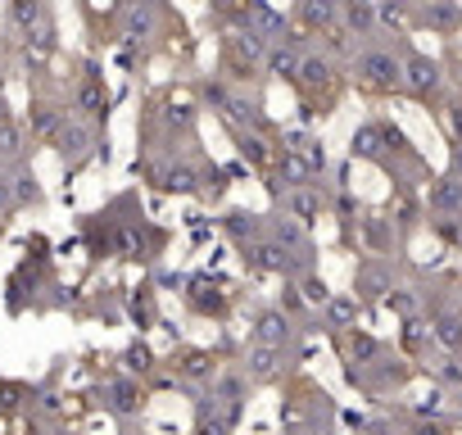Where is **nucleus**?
<instances>
[{
    "mask_svg": "<svg viewBox=\"0 0 462 435\" xmlns=\"http://www.w3.org/2000/svg\"><path fill=\"white\" fill-rule=\"evenodd\" d=\"M222 359H227L222 349H209V345H181V349H173L168 359H164V372L177 377V385H186L190 394H196V390H204V385L218 381V372L227 368Z\"/></svg>",
    "mask_w": 462,
    "mask_h": 435,
    "instance_id": "nucleus-1",
    "label": "nucleus"
},
{
    "mask_svg": "<svg viewBox=\"0 0 462 435\" xmlns=\"http://www.w3.org/2000/svg\"><path fill=\"white\" fill-rule=\"evenodd\" d=\"M181 299L196 318H209V322H227L231 308H236V295H231L222 282H213V276H186Z\"/></svg>",
    "mask_w": 462,
    "mask_h": 435,
    "instance_id": "nucleus-2",
    "label": "nucleus"
},
{
    "mask_svg": "<svg viewBox=\"0 0 462 435\" xmlns=\"http://www.w3.org/2000/svg\"><path fill=\"white\" fill-rule=\"evenodd\" d=\"M119 422H132V417H141L145 413V404H150V381H141V377H132V372H113L109 381H104V400H100Z\"/></svg>",
    "mask_w": 462,
    "mask_h": 435,
    "instance_id": "nucleus-3",
    "label": "nucleus"
},
{
    "mask_svg": "<svg viewBox=\"0 0 462 435\" xmlns=\"http://www.w3.org/2000/svg\"><path fill=\"white\" fill-rule=\"evenodd\" d=\"M250 340H263V345H281V349H290V345L299 340V322L290 318L281 304H263L254 318H250Z\"/></svg>",
    "mask_w": 462,
    "mask_h": 435,
    "instance_id": "nucleus-4",
    "label": "nucleus"
},
{
    "mask_svg": "<svg viewBox=\"0 0 462 435\" xmlns=\"http://www.w3.org/2000/svg\"><path fill=\"white\" fill-rule=\"evenodd\" d=\"M241 372L254 381V385H267L286 372V349L281 345H263V340H250L241 349Z\"/></svg>",
    "mask_w": 462,
    "mask_h": 435,
    "instance_id": "nucleus-5",
    "label": "nucleus"
},
{
    "mask_svg": "<svg viewBox=\"0 0 462 435\" xmlns=\"http://www.w3.org/2000/svg\"><path fill=\"white\" fill-rule=\"evenodd\" d=\"M390 291H395L390 268H385L381 259H363L358 272H354V295L363 304H385V295H390Z\"/></svg>",
    "mask_w": 462,
    "mask_h": 435,
    "instance_id": "nucleus-6",
    "label": "nucleus"
},
{
    "mask_svg": "<svg viewBox=\"0 0 462 435\" xmlns=\"http://www.w3.org/2000/svg\"><path fill=\"white\" fill-rule=\"evenodd\" d=\"M358 77L372 87V91H395L404 82V68L395 64V55H381V50H367L358 59Z\"/></svg>",
    "mask_w": 462,
    "mask_h": 435,
    "instance_id": "nucleus-7",
    "label": "nucleus"
},
{
    "mask_svg": "<svg viewBox=\"0 0 462 435\" xmlns=\"http://www.w3.org/2000/svg\"><path fill=\"white\" fill-rule=\"evenodd\" d=\"M363 299L358 295H331L327 304H322V331H331V336H340V331H350V327H358V318H363Z\"/></svg>",
    "mask_w": 462,
    "mask_h": 435,
    "instance_id": "nucleus-8",
    "label": "nucleus"
},
{
    "mask_svg": "<svg viewBox=\"0 0 462 435\" xmlns=\"http://www.w3.org/2000/svg\"><path fill=\"white\" fill-rule=\"evenodd\" d=\"M267 236H273V241H281L286 250H295V254H304L308 263H313V241H308V231H304V222H299V218H290V214L267 218Z\"/></svg>",
    "mask_w": 462,
    "mask_h": 435,
    "instance_id": "nucleus-9",
    "label": "nucleus"
},
{
    "mask_svg": "<svg viewBox=\"0 0 462 435\" xmlns=\"http://www.w3.org/2000/svg\"><path fill=\"white\" fill-rule=\"evenodd\" d=\"M335 340H340V349H344V363H376L381 353H385V345H381L372 331H363V327L340 331Z\"/></svg>",
    "mask_w": 462,
    "mask_h": 435,
    "instance_id": "nucleus-10",
    "label": "nucleus"
},
{
    "mask_svg": "<svg viewBox=\"0 0 462 435\" xmlns=\"http://www.w3.org/2000/svg\"><path fill=\"white\" fill-rule=\"evenodd\" d=\"M218 222H222V231H227V241H236V245L267 236V218H258L254 209H231V214H222Z\"/></svg>",
    "mask_w": 462,
    "mask_h": 435,
    "instance_id": "nucleus-11",
    "label": "nucleus"
},
{
    "mask_svg": "<svg viewBox=\"0 0 462 435\" xmlns=\"http://www.w3.org/2000/svg\"><path fill=\"white\" fill-rule=\"evenodd\" d=\"M119 363H123V372H132V377H141V381H150L154 372L164 368V359H159V353H154L141 336H136V340H127V349L119 353Z\"/></svg>",
    "mask_w": 462,
    "mask_h": 435,
    "instance_id": "nucleus-12",
    "label": "nucleus"
},
{
    "mask_svg": "<svg viewBox=\"0 0 462 435\" xmlns=\"http://www.w3.org/2000/svg\"><path fill=\"white\" fill-rule=\"evenodd\" d=\"M431 336L444 353H462V313L453 308H435V318H431Z\"/></svg>",
    "mask_w": 462,
    "mask_h": 435,
    "instance_id": "nucleus-13",
    "label": "nucleus"
},
{
    "mask_svg": "<svg viewBox=\"0 0 462 435\" xmlns=\"http://www.w3.org/2000/svg\"><path fill=\"white\" fill-rule=\"evenodd\" d=\"M281 209H286L290 218H299V222H313V218L322 214V190H313V186H295V190H286Z\"/></svg>",
    "mask_w": 462,
    "mask_h": 435,
    "instance_id": "nucleus-14",
    "label": "nucleus"
},
{
    "mask_svg": "<svg viewBox=\"0 0 462 435\" xmlns=\"http://www.w3.org/2000/svg\"><path fill=\"white\" fill-rule=\"evenodd\" d=\"M427 205L435 214H462V177H440L427 190Z\"/></svg>",
    "mask_w": 462,
    "mask_h": 435,
    "instance_id": "nucleus-15",
    "label": "nucleus"
},
{
    "mask_svg": "<svg viewBox=\"0 0 462 435\" xmlns=\"http://www.w3.org/2000/svg\"><path fill=\"white\" fill-rule=\"evenodd\" d=\"M154 182H159L164 190H173V195H204L200 173L190 168V164H168V168H164L159 177H154Z\"/></svg>",
    "mask_w": 462,
    "mask_h": 435,
    "instance_id": "nucleus-16",
    "label": "nucleus"
},
{
    "mask_svg": "<svg viewBox=\"0 0 462 435\" xmlns=\"http://www.w3.org/2000/svg\"><path fill=\"white\" fill-rule=\"evenodd\" d=\"M399 345H404V353L408 359H421L431 345H435V336H431V322H421L417 313L412 318H404V327H399Z\"/></svg>",
    "mask_w": 462,
    "mask_h": 435,
    "instance_id": "nucleus-17",
    "label": "nucleus"
},
{
    "mask_svg": "<svg viewBox=\"0 0 462 435\" xmlns=\"http://www.w3.org/2000/svg\"><path fill=\"white\" fill-rule=\"evenodd\" d=\"M127 318L141 327V331H150V327H159L164 318H159V304H154V291L150 286H141L136 295H127Z\"/></svg>",
    "mask_w": 462,
    "mask_h": 435,
    "instance_id": "nucleus-18",
    "label": "nucleus"
},
{
    "mask_svg": "<svg viewBox=\"0 0 462 435\" xmlns=\"http://www.w3.org/2000/svg\"><path fill=\"white\" fill-rule=\"evenodd\" d=\"M87 141H91V132H87L82 123H64L59 136H55V145H59L64 159H82V154H87Z\"/></svg>",
    "mask_w": 462,
    "mask_h": 435,
    "instance_id": "nucleus-19",
    "label": "nucleus"
},
{
    "mask_svg": "<svg viewBox=\"0 0 462 435\" xmlns=\"http://www.w3.org/2000/svg\"><path fill=\"white\" fill-rule=\"evenodd\" d=\"M431 377L444 390H462V353H440V359H431Z\"/></svg>",
    "mask_w": 462,
    "mask_h": 435,
    "instance_id": "nucleus-20",
    "label": "nucleus"
},
{
    "mask_svg": "<svg viewBox=\"0 0 462 435\" xmlns=\"http://www.w3.org/2000/svg\"><path fill=\"white\" fill-rule=\"evenodd\" d=\"M77 113L82 118H104V91L96 77H87L82 87H77Z\"/></svg>",
    "mask_w": 462,
    "mask_h": 435,
    "instance_id": "nucleus-21",
    "label": "nucleus"
},
{
    "mask_svg": "<svg viewBox=\"0 0 462 435\" xmlns=\"http://www.w3.org/2000/svg\"><path fill=\"white\" fill-rule=\"evenodd\" d=\"M277 304L290 313V318L304 327V318H308V313H313V304H308L304 299V291H299V282H281V295H277Z\"/></svg>",
    "mask_w": 462,
    "mask_h": 435,
    "instance_id": "nucleus-22",
    "label": "nucleus"
},
{
    "mask_svg": "<svg viewBox=\"0 0 462 435\" xmlns=\"http://www.w3.org/2000/svg\"><path fill=\"white\" fill-rule=\"evenodd\" d=\"M14 205H19V209L46 205V190H42V182H36L32 173H19V177H14Z\"/></svg>",
    "mask_w": 462,
    "mask_h": 435,
    "instance_id": "nucleus-23",
    "label": "nucleus"
},
{
    "mask_svg": "<svg viewBox=\"0 0 462 435\" xmlns=\"http://www.w3.org/2000/svg\"><path fill=\"white\" fill-rule=\"evenodd\" d=\"M435 82H440V68H435L431 59H412V64H408V87H412V91L427 96Z\"/></svg>",
    "mask_w": 462,
    "mask_h": 435,
    "instance_id": "nucleus-24",
    "label": "nucleus"
},
{
    "mask_svg": "<svg viewBox=\"0 0 462 435\" xmlns=\"http://www.w3.org/2000/svg\"><path fill=\"white\" fill-rule=\"evenodd\" d=\"M299 291H304V299H308V304H313V308H322V304H327V299L335 295V291L327 286V276H318V268L299 276Z\"/></svg>",
    "mask_w": 462,
    "mask_h": 435,
    "instance_id": "nucleus-25",
    "label": "nucleus"
},
{
    "mask_svg": "<svg viewBox=\"0 0 462 435\" xmlns=\"http://www.w3.org/2000/svg\"><path fill=\"white\" fill-rule=\"evenodd\" d=\"M363 236H367V245H372V250H385V245L395 241V218H381V214L367 218V222H363Z\"/></svg>",
    "mask_w": 462,
    "mask_h": 435,
    "instance_id": "nucleus-26",
    "label": "nucleus"
},
{
    "mask_svg": "<svg viewBox=\"0 0 462 435\" xmlns=\"http://www.w3.org/2000/svg\"><path fill=\"white\" fill-rule=\"evenodd\" d=\"M267 68H273L277 77H299L304 59H299V55H290V50H267Z\"/></svg>",
    "mask_w": 462,
    "mask_h": 435,
    "instance_id": "nucleus-27",
    "label": "nucleus"
},
{
    "mask_svg": "<svg viewBox=\"0 0 462 435\" xmlns=\"http://www.w3.org/2000/svg\"><path fill=\"white\" fill-rule=\"evenodd\" d=\"M354 154H363V159H381V132L376 128H358L354 132Z\"/></svg>",
    "mask_w": 462,
    "mask_h": 435,
    "instance_id": "nucleus-28",
    "label": "nucleus"
},
{
    "mask_svg": "<svg viewBox=\"0 0 462 435\" xmlns=\"http://www.w3.org/2000/svg\"><path fill=\"white\" fill-rule=\"evenodd\" d=\"M236 141H241V154H245L250 164H258V168H263L267 159H273V154H267V145H263L258 136H250V132H236Z\"/></svg>",
    "mask_w": 462,
    "mask_h": 435,
    "instance_id": "nucleus-29",
    "label": "nucleus"
},
{
    "mask_svg": "<svg viewBox=\"0 0 462 435\" xmlns=\"http://www.w3.org/2000/svg\"><path fill=\"white\" fill-rule=\"evenodd\" d=\"M385 308H390L395 318H412V313H417V295L412 291H390V295H385Z\"/></svg>",
    "mask_w": 462,
    "mask_h": 435,
    "instance_id": "nucleus-30",
    "label": "nucleus"
},
{
    "mask_svg": "<svg viewBox=\"0 0 462 435\" xmlns=\"http://www.w3.org/2000/svg\"><path fill=\"white\" fill-rule=\"evenodd\" d=\"M435 236H440L444 245H462V214H444L435 222Z\"/></svg>",
    "mask_w": 462,
    "mask_h": 435,
    "instance_id": "nucleus-31",
    "label": "nucleus"
},
{
    "mask_svg": "<svg viewBox=\"0 0 462 435\" xmlns=\"http://www.w3.org/2000/svg\"><path fill=\"white\" fill-rule=\"evenodd\" d=\"M304 19L308 23H331L335 19V0H304Z\"/></svg>",
    "mask_w": 462,
    "mask_h": 435,
    "instance_id": "nucleus-32",
    "label": "nucleus"
},
{
    "mask_svg": "<svg viewBox=\"0 0 462 435\" xmlns=\"http://www.w3.org/2000/svg\"><path fill=\"white\" fill-rule=\"evenodd\" d=\"M408 435H449V431H444V422H440V417H412Z\"/></svg>",
    "mask_w": 462,
    "mask_h": 435,
    "instance_id": "nucleus-33",
    "label": "nucleus"
},
{
    "mask_svg": "<svg viewBox=\"0 0 462 435\" xmlns=\"http://www.w3.org/2000/svg\"><path fill=\"white\" fill-rule=\"evenodd\" d=\"M36 14H42V5H36V0H19V5H14V19H19V23H32Z\"/></svg>",
    "mask_w": 462,
    "mask_h": 435,
    "instance_id": "nucleus-34",
    "label": "nucleus"
},
{
    "mask_svg": "<svg viewBox=\"0 0 462 435\" xmlns=\"http://www.w3.org/2000/svg\"><path fill=\"white\" fill-rule=\"evenodd\" d=\"M46 435H82V431L68 426V422H50V431H46Z\"/></svg>",
    "mask_w": 462,
    "mask_h": 435,
    "instance_id": "nucleus-35",
    "label": "nucleus"
},
{
    "mask_svg": "<svg viewBox=\"0 0 462 435\" xmlns=\"http://www.w3.org/2000/svg\"><path fill=\"white\" fill-rule=\"evenodd\" d=\"M10 222H14V209H0V241L10 236Z\"/></svg>",
    "mask_w": 462,
    "mask_h": 435,
    "instance_id": "nucleus-36",
    "label": "nucleus"
},
{
    "mask_svg": "<svg viewBox=\"0 0 462 435\" xmlns=\"http://www.w3.org/2000/svg\"><path fill=\"white\" fill-rule=\"evenodd\" d=\"M453 164H458V177H462V145H458V154H453Z\"/></svg>",
    "mask_w": 462,
    "mask_h": 435,
    "instance_id": "nucleus-37",
    "label": "nucleus"
},
{
    "mask_svg": "<svg viewBox=\"0 0 462 435\" xmlns=\"http://www.w3.org/2000/svg\"><path fill=\"white\" fill-rule=\"evenodd\" d=\"M318 435H340V431H318Z\"/></svg>",
    "mask_w": 462,
    "mask_h": 435,
    "instance_id": "nucleus-38",
    "label": "nucleus"
},
{
    "mask_svg": "<svg viewBox=\"0 0 462 435\" xmlns=\"http://www.w3.org/2000/svg\"><path fill=\"white\" fill-rule=\"evenodd\" d=\"M458 291H462V282H458Z\"/></svg>",
    "mask_w": 462,
    "mask_h": 435,
    "instance_id": "nucleus-39",
    "label": "nucleus"
}]
</instances>
